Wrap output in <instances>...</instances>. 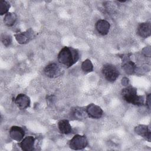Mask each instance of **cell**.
I'll return each mask as SVG.
<instances>
[{"label":"cell","mask_w":151,"mask_h":151,"mask_svg":"<svg viewBox=\"0 0 151 151\" xmlns=\"http://www.w3.org/2000/svg\"><path fill=\"white\" fill-rule=\"evenodd\" d=\"M150 22H143L139 25L137 32L141 37L145 38L150 35Z\"/></svg>","instance_id":"obj_10"},{"label":"cell","mask_w":151,"mask_h":151,"mask_svg":"<svg viewBox=\"0 0 151 151\" xmlns=\"http://www.w3.org/2000/svg\"><path fill=\"white\" fill-rule=\"evenodd\" d=\"M79 59V52L77 50L70 47H64L58 54V61L67 68L71 67Z\"/></svg>","instance_id":"obj_1"},{"label":"cell","mask_w":151,"mask_h":151,"mask_svg":"<svg viewBox=\"0 0 151 151\" xmlns=\"http://www.w3.org/2000/svg\"><path fill=\"white\" fill-rule=\"evenodd\" d=\"M122 96L127 103L137 106H142L143 104V97L137 95V90L133 87L129 86L122 89Z\"/></svg>","instance_id":"obj_2"},{"label":"cell","mask_w":151,"mask_h":151,"mask_svg":"<svg viewBox=\"0 0 151 151\" xmlns=\"http://www.w3.org/2000/svg\"><path fill=\"white\" fill-rule=\"evenodd\" d=\"M2 42L5 46H8L11 44L12 42V38L11 35H2Z\"/></svg>","instance_id":"obj_18"},{"label":"cell","mask_w":151,"mask_h":151,"mask_svg":"<svg viewBox=\"0 0 151 151\" xmlns=\"http://www.w3.org/2000/svg\"><path fill=\"white\" fill-rule=\"evenodd\" d=\"M86 113L90 117L93 119H99L103 114V111L101 108L94 104H90L87 107Z\"/></svg>","instance_id":"obj_6"},{"label":"cell","mask_w":151,"mask_h":151,"mask_svg":"<svg viewBox=\"0 0 151 151\" xmlns=\"http://www.w3.org/2000/svg\"><path fill=\"white\" fill-rule=\"evenodd\" d=\"M86 110L81 107H75L72 110L71 114L74 118L81 120L86 117Z\"/></svg>","instance_id":"obj_14"},{"label":"cell","mask_w":151,"mask_h":151,"mask_svg":"<svg viewBox=\"0 0 151 151\" xmlns=\"http://www.w3.org/2000/svg\"><path fill=\"white\" fill-rule=\"evenodd\" d=\"M63 69L55 63L48 64L44 69V74L50 78H55L63 74Z\"/></svg>","instance_id":"obj_5"},{"label":"cell","mask_w":151,"mask_h":151,"mask_svg":"<svg viewBox=\"0 0 151 151\" xmlns=\"http://www.w3.org/2000/svg\"><path fill=\"white\" fill-rule=\"evenodd\" d=\"M81 68L84 71L86 72H91L93 71V64H91L90 60H85L81 65Z\"/></svg>","instance_id":"obj_17"},{"label":"cell","mask_w":151,"mask_h":151,"mask_svg":"<svg viewBox=\"0 0 151 151\" xmlns=\"http://www.w3.org/2000/svg\"><path fill=\"white\" fill-rule=\"evenodd\" d=\"M10 8V4L5 1L1 0L0 1V14L2 15L6 14L8 11L9 8Z\"/></svg>","instance_id":"obj_16"},{"label":"cell","mask_w":151,"mask_h":151,"mask_svg":"<svg viewBox=\"0 0 151 151\" xmlns=\"http://www.w3.org/2000/svg\"><path fill=\"white\" fill-rule=\"evenodd\" d=\"M15 103L19 109H25L29 106L30 99L27 95L19 94L15 98Z\"/></svg>","instance_id":"obj_8"},{"label":"cell","mask_w":151,"mask_h":151,"mask_svg":"<svg viewBox=\"0 0 151 151\" xmlns=\"http://www.w3.org/2000/svg\"><path fill=\"white\" fill-rule=\"evenodd\" d=\"M101 71L104 78L110 82L115 81L120 74L117 67L110 64L104 65Z\"/></svg>","instance_id":"obj_3"},{"label":"cell","mask_w":151,"mask_h":151,"mask_svg":"<svg viewBox=\"0 0 151 151\" xmlns=\"http://www.w3.org/2000/svg\"><path fill=\"white\" fill-rule=\"evenodd\" d=\"M88 145V140L85 136L75 135L70 141V147L74 150H81Z\"/></svg>","instance_id":"obj_4"},{"label":"cell","mask_w":151,"mask_h":151,"mask_svg":"<svg viewBox=\"0 0 151 151\" xmlns=\"http://www.w3.org/2000/svg\"><path fill=\"white\" fill-rule=\"evenodd\" d=\"M16 20V15L13 13H8L4 18V22L8 26H12Z\"/></svg>","instance_id":"obj_15"},{"label":"cell","mask_w":151,"mask_h":151,"mask_svg":"<svg viewBox=\"0 0 151 151\" xmlns=\"http://www.w3.org/2000/svg\"><path fill=\"white\" fill-rule=\"evenodd\" d=\"M96 28L100 34L105 35L109 31L110 24L106 20L100 19L96 24Z\"/></svg>","instance_id":"obj_11"},{"label":"cell","mask_w":151,"mask_h":151,"mask_svg":"<svg viewBox=\"0 0 151 151\" xmlns=\"http://www.w3.org/2000/svg\"><path fill=\"white\" fill-rule=\"evenodd\" d=\"M35 139L33 136L25 137L19 144L21 149L24 151H32L34 150Z\"/></svg>","instance_id":"obj_9"},{"label":"cell","mask_w":151,"mask_h":151,"mask_svg":"<svg viewBox=\"0 0 151 151\" xmlns=\"http://www.w3.org/2000/svg\"><path fill=\"white\" fill-rule=\"evenodd\" d=\"M150 94H148V96H147V99H146V104H147V106H148V107L150 109Z\"/></svg>","instance_id":"obj_19"},{"label":"cell","mask_w":151,"mask_h":151,"mask_svg":"<svg viewBox=\"0 0 151 151\" xmlns=\"http://www.w3.org/2000/svg\"><path fill=\"white\" fill-rule=\"evenodd\" d=\"M136 132L139 134L140 136H143L149 142H150V132L147 128L146 126L144 125H139L137 127H136L135 128Z\"/></svg>","instance_id":"obj_13"},{"label":"cell","mask_w":151,"mask_h":151,"mask_svg":"<svg viewBox=\"0 0 151 151\" xmlns=\"http://www.w3.org/2000/svg\"><path fill=\"white\" fill-rule=\"evenodd\" d=\"M9 135L12 139L19 142L25 135V130L21 127L14 126L11 127L9 130Z\"/></svg>","instance_id":"obj_7"},{"label":"cell","mask_w":151,"mask_h":151,"mask_svg":"<svg viewBox=\"0 0 151 151\" xmlns=\"http://www.w3.org/2000/svg\"><path fill=\"white\" fill-rule=\"evenodd\" d=\"M58 129L61 133L67 134L71 132V126L68 120H61L58 123Z\"/></svg>","instance_id":"obj_12"}]
</instances>
